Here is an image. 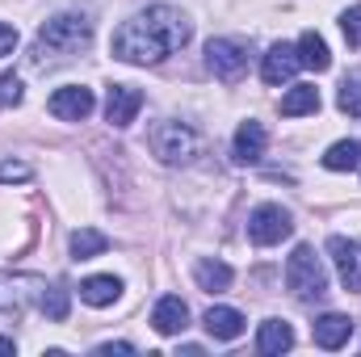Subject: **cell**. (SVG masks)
Instances as JSON below:
<instances>
[{
	"mask_svg": "<svg viewBox=\"0 0 361 357\" xmlns=\"http://www.w3.org/2000/svg\"><path fill=\"white\" fill-rule=\"evenodd\" d=\"M294 345V328L286 324V320H265L261 324V332H257V349L265 357H277V353H286Z\"/></svg>",
	"mask_w": 361,
	"mask_h": 357,
	"instance_id": "2e32d148",
	"label": "cell"
},
{
	"mask_svg": "<svg viewBox=\"0 0 361 357\" xmlns=\"http://www.w3.org/2000/svg\"><path fill=\"white\" fill-rule=\"evenodd\" d=\"M265 147H269V135H265V126L261 122H240V131H235V143H231V156H235V164H257L261 156H265Z\"/></svg>",
	"mask_w": 361,
	"mask_h": 357,
	"instance_id": "8fae6325",
	"label": "cell"
},
{
	"mask_svg": "<svg viewBox=\"0 0 361 357\" xmlns=\"http://www.w3.org/2000/svg\"><path fill=\"white\" fill-rule=\"evenodd\" d=\"M336 105H341V114L361 118V76H345V85L336 92Z\"/></svg>",
	"mask_w": 361,
	"mask_h": 357,
	"instance_id": "7402d4cb",
	"label": "cell"
},
{
	"mask_svg": "<svg viewBox=\"0 0 361 357\" xmlns=\"http://www.w3.org/2000/svg\"><path fill=\"white\" fill-rule=\"evenodd\" d=\"M328 253H332V261H336V273H341V282H345V290H361V244L357 240H345V236H332L328 240Z\"/></svg>",
	"mask_w": 361,
	"mask_h": 357,
	"instance_id": "9c48e42d",
	"label": "cell"
},
{
	"mask_svg": "<svg viewBox=\"0 0 361 357\" xmlns=\"http://www.w3.org/2000/svg\"><path fill=\"white\" fill-rule=\"evenodd\" d=\"M298 63L311 68V72H328V68H332V51H328V42H324L315 30H307V34L298 38Z\"/></svg>",
	"mask_w": 361,
	"mask_h": 357,
	"instance_id": "e0dca14e",
	"label": "cell"
},
{
	"mask_svg": "<svg viewBox=\"0 0 361 357\" xmlns=\"http://www.w3.org/2000/svg\"><path fill=\"white\" fill-rule=\"evenodd\" d=\"M92 105H97V97H92V89H85V85H68V89L51 92V114H55L59 122H85L92 114Z\"/></svg>",
	"mask_w": 361,
	"mask_h": 357,
	"instance_id": "52a82bcc",
	"label": "cell"
},
{
	"mask_svg": "<svg viewBox=\"0 0 361 357\" xmlns=\"http://www.w3.org/2000/svg\"><path fill=\"white\" fill-rule=\"evenodd\" d=\"M152 324H156L160 337H177V332L189 328V307L180 303L177 294H164V298L156 303V311H152Z\"/></svg>",
	"mask_w": 361,
	"mask_h": 357,
	"instance_id": "4fadbf2b",
	"label": "cell"
},
{
	"mask_svg": "<svg viewBox=\"0 0 361 357\" xmlns=\"http://www.w3.org/2000/svg\"><path fill=\"white\" fill-rule=\"evenodd\" d=\"M139 109H143V92L130 89V85H114L109 97H105V122L118 126V131H126L139 118Z\"/></svg>",
	"mask_w": 361,
	"mask_h": 357,
	"instance_id": "ba28073f",
	"label": "cell"
},
{
	"mask_svg": "<svg viewBox=\"0 0 361 357\" xmlns=\"http://www.w3.org/2000/svg\"><path fill=\"white\" fill-rule=\"evenodd\" d=\"M147 147H152V156H156L160 164H189V160L197 156V135H193V126H189V122L164 118V122H156V126H152Z\"/></svg>",
	"mask_w": 361,
	"mask_h": 357,
	"instance_id": "3957f363",
	"label": "cell"
},
{
	"mask_svg": "<svg viewBox=\"0 0 361 357\" xmlns=\"http://www.w3.org/2000/svg\"><path fill=\"white\" fill-rule=\"evenodd\" d=\"M349 337H353V320H349V315L328 311V315L315 320V345H319V349H345Z\"/></svg>",
	"mask_w": 361,
	"mask_h": 357,
	"instance_id": "7c38bea8",
	"label": "cell"
},
{
	"mask_svg": "<svg viewBox=\"0 0 361 357\" xmlns=\"http://www.w3.org/2000/svg\"><path fill=\"white\" fill-rule=\"evenodd\" d=\"M118 294H122V282L114 273H92L80 282V298L89 307H109V303H118Z\"/></svg>",
	"mask_w": 361,
	"mask_h": 357,
	"instance_id": "9a60e30c",
	"label": "cell"
},
{
	"mask_svg": "<svg viewBox=\"0 0 361 357\" xmlns=\"http://www.w3.org/2000/svg\"><path fill=\"white\" fill-rule=\"evenodd\" d=\"M0 353H17V345H13L8 337H0Z\"/></svg>",
	"mask_w": 361,
	"mask_h": 357,
	"instance_id": "f1b7e54d",
	"label": "cell"
},
{
	"mask_svg": "<svg viewBox=\"0 0 361 357\" xmlns=\"http://www.w3.org/2000/svg\"><path fill=\"white\" fill-rule=\"evenodd\" d=\"M290 231H294V219H290V210H281L277 202H265V206H257V210L248 214V240L261 244V248L281 244Z\"/></svg>",
	"mask_w": 361,
	"mask_h": 357,
	"instance_id": "8992f818",
	"label": "cell"
},
{
	"mask_svg": "<svg viewBox=\"0 0 361 357\" xmlns=\"http://www.w3.org/2000/svg\"><path fill=\"white\" fill-rule=\"evenodd\" d=\"M38 307L47 311V320H68V294H63L59 286H51V290H42V298H38Z\"/></svg>",
	"mask_w": 361,
	"mask_h": 357,
	"instance_id": "603a6c76",
	"label": "cell"
},
{
	"mask_svg": "<svg viewBox=\"0 0 361 357\" xmlns=\"http://www.w3.org/2000/svg\"><path fill=\"white\" fill-rule=\"evenodd\" d=\"M21 97H25V85L8 72V76H0V109H8V105H21Z\"/></svg>",
	"mask_w": 361,
	"mask_h": 357,
	"instance_id": "d4e9b609",
	"label": "cell"
},
{
	"mask_svg": "<svg viewBox=\"0 0 361 357\" xmlns=\"http://www.w3.org/2000/svg\"><path fill=\"white\" fill-rule=\"evenodd\" d=\"M341 30H345V42L349 47H361V4L341 13Z\"/></svg>",
	"mask_w": 361,
	"mask_h": 357,
	"instance_id": "cb8c5ba5",
	"label": "cell"
},
{
	"mask_svg": "<svg viewBox=\"0 0 361 357\" xmlns=\"http://www.w3.org/2000/svg\"><path fill=\"white\" fill-rule=\"evenodd\" d=\"M315 109H319V89L315 85H294L281 97V114L286 118H302V114H315Z\"/></svg>",
	"mask_w": 361,
	"mask_h": 357,
	"instance_id": "d6986e66",
	"label": "cell"
},
{
	"mask_svg": "<svg viewBox=\"0 0 361 357\" xmlns=\"http://www.w3.org/2000/svg\"><path fill=\"white\" fill-rule=\"evenodd\" d=\"M298 68H302V63H298V47H290V42H273L269 51H265V59H261L265 85H286Z\"/></svg>",
	"mask_w": 361,
	"mask_h": 357,
	"instance_id": "30bf717a",
	"label": "cell"
},
{
	"mask_svg": "<svg viewBox=\"0 0 361 357\" xmlns=\"http://www.w3.org/2000/svg\"><path fill=\"white\" fill-rule=\"evenodd\" d=\"M206 68L219 80H227V85L244 80V72H248V42H240V38H210L206 42Z\"/></svg>",
	"mask_w": 361,
	"mask_h": 357,
	"instance_id": "5b68a950",
	"label": "cell"
},
{
	"mask_svg": "<svg viewBox=\"0 0 361 357\" xmlns=\"http://www.w3.org/2000/svg\"><path fill=\"white\" fill-rule=\"evenodd\" d=\"M92 47V21L85 13H55L42 30H38V38H34V63L38 68H47V63H68V59H76V55H85Z\"/></svg>",
	"mask_w": 361,
	"mask_h": 357,
	"instance_id": "7a4b0ae2",
	"label": "cell"
},
{
	"mask_svg": "<svg viewBox=\"0 0 361 357\" xmlns=\"http://www.w3.org/2000/svg\"><path fill=\"white\" fill-rule=\"evenodd\" d=\"M30 173H34V169H30L25 160H0V181H4V185H13V181H30Z\"/></svg>",
	"mask_w": 361,
	"mask_h": 357,
	"instance_id": "484cf974",
	"label": "cell"
},
{
	"mask_svg": "<svg viewBox=\"0 0 361 357\" xmlns=\"http://www.w3.org/2000/svg\"><path fill=\"white\" fill-rule=\"evenodd\" d=\"M286 286L294 290V298H319L328 294V269L315 257L311 244H298L286 261Z\"/></svg>",
	"mask_w": 361,
	"mask_h": 357,
	"instance_id": "277c9868",
	"label": "cell"
},
{
	"mask_svg": "<svg viewBox=\"0 0 361 357\" xmlns=\"http://www.w3.org/2000/svg\"><path fill=\"white\" fill-rule=\"evenodd\" d=\"M189 38H193V25H189V17L180 8H173V4H152V8L135 13L130 21H122L114 30L109 51L122 63L147 68V63H160L173 51H180Z\"/></svg>",
	"mask_w": 361,
	"mask_h": 357,
	"instance_id": "6da1fadb",
	"label": "cell"
},
{
	"mask_svg": "<svg viewBox=\"0 0 361 357\" xmlns=\"http://www.w3.org/2000/svg\"><path fill=\"white\" fill-rule=\"evenodd\" d=\"M13 51H17V30L8 21H0V59H8Z\"/></svg>",
	"mask_w": 361,
	"mask_h": 357,
	"instance_id": "4316f807",
	"label": "cell"
},
{
	"mask_svg": "<svg viewBox=\"0 0 361 357\" xmlns=\"http://www.w3.org/2000/svg\"><path fill=\"white\" fill-rule=\"evenodd\" d=\"M193 277H197V286L210 290V294H223V290L235 282L231 265H223V261H197V265H193Z\"/></svg>",
	"mask_w": 361,
	"mask_h": 357,
	"instance_id": "ac0fdd59",
	"label": "cell"
},
{
	"mask_svg": "<svg viewBox=\"0 0 361 357\" xmlns=\"http://www.w3.org/2000/svg\"><path fill=\"white\" fill-rule=\"evenodd\" d=\"M68 248H72L76 261H92V257H101V253L109 248V236H101L97 227H80V231H72Z\"/></svg>",
	"mask_w": 361,
	"mask_h": 357,
	"instance_id": "ffe728a7",
	"label": "cell"
},
{
	"mask_svg": "<svg viewBox=\"0 0 361 357\" xmlns=\"http://www.w3.org/2000/svg\"><path fill=\"white\" fill-rule=\"evenodd\" d=\"M202 324H206V332H210L214 341H235V337H244V328H248V320H244L235 307H210V311L202 315Z\"/></svg>",
	"mask_w": 361,
	"mask_h": 357,
	"instance_id": "5bb4252c",
	"label": "cell"
},
{
	"mask_svg": "<svg viewBox=\"0 0 361 357\" xmlns=\"http://www.w3.org/2000/svg\"><path fill=\"white\" fill-rule=\"evenodd\" d=\"M361 164V143L357 139H341V143H332L328 152H324V169H332V173H349V169H357Z\"/></svg>",
	"mask_w": 361,
	"mask_h": 357,
	"instance_id": "44dd1931",
	"label": "cell"
},
{
	"mask_svg": "<svg viewBox=\"0 0 361 357\" xmlns=\"http://www.w3.org/2000/svg\"><path fill=\"white\" fill-rule=\"evenodd\" d=\"M97 353H101V357H109V353H135V345H126V341H118V345H101Z\"/></svg>",
	"mask_w": 361,
	"mask_h": 357,
	"instance_id": "83f0119b",
	"label": "cell"
}]
</instances>
